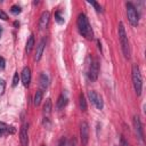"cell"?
<instances>
[{
    "instance_id": "cell-1",
    "label": "cell",
    "mask_w": 146,
    "mask_h": 146,
    "mask_svg": "<svg viewBox=\"0 0 146 146\" xmlns=\"http://www.w3.org/2000/svg\"><path fill=\"white\" fill-rule=\"evenodd\" d=\"M76 24H78V29H79V32L82 36H84L87 40H91L94 38V33H92V30H91V26L89 24V21L87 18V16L84 14H80L78 16V21H76Z\"/></svg>"
},
{
    "instance_id": "cell-2",
    "label": "cell",
    "mask_w": 146,
    "mask_h": 146,
    "mask_svg": "<svg viewBox=\"0 0 146 146\" xmlns=\"http://www.w3.org/2000/svg\"><path fill=\"white\" fill-rule=\"evenodd\" d=\"M119 39L121 43V48L123 51V55L125 58H130V46H129V40L125 33V29L123 26V23L120 22L119 24Z\"/></svg>"
},
{
    "instance_id": "cell-3",
    "label": "cell",
    "mask_w": 146,
    "mask_h": 146,
    "mask_svg": "<svg viewBox=\"0 0 146 146\" xmlns=\"http://www.w3.org/2000/svg\"><path fill=\"white\" fill-rule=\"evenodd\" d=\"M132 83L136 94L139 96L141 94V88H143V80H141V74L139 71V67L135 64L132 66Z\"/></svg>"
},
{
    "instance_id": "cell-4",
    "label": "cell",
    "mask_w": 146,
    "mask_h": 146,
    "mask_svg": "<svg viewBox=\"0 0 146 146\" xmlns=\"http://www.w3.org/2000/svg\"><path fill=\"white\" fill-rule=\"evenodd\" d=\"M125 6H127V15H128V19H129L130 24L133 26H137L138 22H139V15H138L136 7L131 2H127Z\"/></svg>"
},
{
    "instance_id": "cell-5",
    "label": "cell",
    "mask_w": 146,
    "mask_h": 146,
    "mask_svg": "<svg viewBox=\"0 0 146 146\" xmlns=\"http://www.w3.org/2000/svg\"><path fill=\"white\" fill-rule=\"evenodd\" d=\"M98 73H99V65H98V62L95 59L89 65V70H88V78H89V80L90 81H96L97 78H98Z\"/></svg>"
},
{
    "instance_id": "cell-6",
    "label": "cell",
    "mask_w": 146,
    "mask_h": 146,
    "mask_svg": "<svg viewBox=\"0 0 146 146\" xmlns=\"http://www.w3.org/2000/svg\"><path fill=\"white\" fill-rule=\"evenodd\" d=\"M80 138H81L82 145L86 146L88 144V140H89V125L84 121L80 125Z\"/></svg>"
},
{
    "instance_id": "cell-7",
    "label": "cell",
    "mask_w": 146,
    "mask_h": 146,
    "mask_svg": "<svg viewBox=\"0 0 146 146\" xmlns=\"http://www.w3.org/2000/svg\"><path fill=\"white\" fill-rule=\"evenodd\" d=\"M88 95H89V98H90V100L92 102V104H94L98 110H102V108H103V99H102V97H100L96 91H94V90H90Z\"/></svg>"
},
{
    "instance_id": "cell-8",
    "label": "cell",
    "mask_w": 146,
    "mask_h": 146,
    "mask_svg": "<svg viewBox=\"0 0 146 146\" xmlns=\"http://www.w3.org/2000/svg\"><path fill=\"white\" fill-rule=\"evenodd\" d=\"M19 139H21V144L23 146H27L29 145V137H27V124L23 123L21 131H19Z\"/></svg>"
},
{
    "instance_id": "cell-9",
    "label": "cell",
    "mask_w": 146,
    "mask_h": 146,
    "mask_svg": "<svg viewBox=\"0 0 146 146\" xmlns=\"http://www.w3.org/2000/svg\"><path fill=\"white\" fill-rule=\"evenodd\" d=\"M16 132V129L11 125H8L3 122H0V137L6 136V135H13Z\"/></svg>"
},
{
    "instance_id": "cell-10",
    "label": "cell",
    "mask_w": 146,
    "mask_h": 146,
    "mask_svg": "<svg viewBox=\"0 0 146 146\" xmlns=\"http://www.w3.org/2000/svg\"><path fill=\"white\" fill-rule=\"evenodd\" d=\"M133 127H135V130L138 135V137L140 139L144 138V132H143V125H141V122H140V119L139 116H133Z\"/></svg>"
},
{
    "instance_id": "cell-11",
    "label": "cell",
    "mask_w": 146,
    "mask_h": 146,
    "mask_svg": "<svg viewBox=\"0 0 146 146\" xmlns=\"http://www.w3.org/2000/svg\"><path fill=\"white\" fill-rule=\"evenodd\" d=\"M49 18H50V14L49 11H43L40 16V22H39V27L41 30H44L48 24H49Z\"/></svg>"
},
{
    "instance_id": "cell-12",
    "label": "cell",
    "mask_w": 146,
    "mask_h": 146,
    "mask_svg": "<svg viewBox=\"0 0 146 146\" xmlns=\"http://www.w3.org/2000/svg\"><path fill=\"white\" fill-rule=\"evenodd\" d=\"M22 82L24 87H29L31 82V71L29 67H24L22 71Z\"/></svg>"
},
{
    "instance_id": "cell-13",
    "label": "cell",
    "mask_w": 146,
    "mask_h": 146,
    "mask_svg": "<svg viewBox=\"0 0 146 146\" xmlns=\"http://www.w3.org/2000/svg\"><path fill=\"white\" fill-rule=\"evenodd\" d=\"M44 46H46V41H44V39H42V40L39 42L38 47H36L35 57H34V59H35L36 62L41 59V56H42V54H43V50H44Z\"/></svg>"
},
{
    "instance_id": "cell-14",
    "label": "cell",
    "mask_w": 146,
    "mask_h": 146,
    "mask_svg": "<svg viewBox=\"0 0 146 146\" xmlns=\"http://www.w3.org/2000/svg\"><path fill=\"white\" fill-rule=\"evenodd\" d=\"M49 86V78L46 73H42L40 75V87L41 89H47Z\"/></svg>"
},
{
    "instance_id": "cell-15",
    "label": "cell",
    "mask_w": 146,
    "mask_h": 146,
    "mask_svg": "<svg viewBox=\"0 0 146 146\" xmlns=\"http://www.w3.org/2000/svg\"><path fill=\"white\" fill-rule=\"evenodd\" d=\"M67 104V97L66 95H64V92L58 97V100H57V108H63L64 106H66Z\"/></svg>"
},
{
    "instance_id": "cell-16",
    "label": "cell",
    "mask_w": 146,
    "mask_h": 146,
    "mask_svg": "<svg viewBox=\"0 0 146 146\" xmlns=\"http://www.w3.org/2000/svg\"><path fill=\"white\" fill-rule=\"evenodd\" d=\"M33 46H34V36H33V34H31V35H30V38H29V39H27V41H26L25 51H26L27 54H30V52L32 51V49H33Z\"/></svg>"
},
{
    "instance_id": "cell-17",
    "label": "cell",
    "mask_w": 146,
    "mask_h": 146,
    "mask_svg": "<svg viewBox=\"0 0 146 146\" xmlns=\"http://www.w3.org/2000/svg\"><path fill=\"white\" fill-rule=\"evenodd\" d=\"M51 108H52V103H51V99H47L44 105H43V114L44 115H49L51 113Z\"/></svg>"
},
{
    "instance_id": "cell-18",
    "label": "cell",
    "mask_w": 146,
    "mask_h": 146,
    "mask_svg": "<svg viewBox=\"0 0 146 146\" xmlns=\"http://www.w3.org/2000/svg\"><path fill=\"white\" fill-rule=\"evenodd\" d=\"M41 100H42V91H41V90H38V91L35 92V95H34L33 103H34L35 106H39L40 103H41Z\"/></svg>"
},
{
    "instance_id": "cell-19",
    "label": "cell",
    "mask_w": 146,
    "mask_h": 146,
    "mask_svg": "<svg viewBox=\"0 0 146 146\" xmlns=\"http://www.w3.org/2000/svg\"><path fill=\"white\" fill-rule=\"evenodd\" d=\"M80 108L83 112L87 110V102H86V97L83 94H80Z\"/></svg>"
},
{
    "instance_id": "cell-20",
    "label": "cell",
    "mask_w": 146,
    "mask_h": 146,
    "mask_svg": "<svg viewBox=\"0 0 146 146\" xmlns=\"http://www.w3.org/2000/svg\"><path fill=\"white\" fill-rule=\"evenodd\" d=\"M89 3H90L91 6H94V8L96 9V11H97V13H103V9H102V7H100V5H99V3L95 2V1H89Z\"/></svg>"
},
{
    "instance_id": "cell-21",
    "label": "cell",
    "mask_w": 146,
    "mask_h": 146,
    "mask_svg": "<svg viewBox=\"0 0 146 146\" xmlns=\"http://www.w3.org/2000/svg\"><path fill=\"white\" fill-rule=\"evenodd\" d=\"M55 19H56V22L59 23V24H63V23H64V18L62 17V15H60L59 11H56V13H55Z\"/></svg>"
},
{
    "instance_id": "cell-22",
    "label": "cell",
    "mask_w": 146,
    "mask_h": 146,
    "mask_svg": "<svg viewBox=\"0 0 146 146\" xmlns=\"http://www.w3.org/2000/svg\"><path fill=\"white\" fill-rule=\"evenodd\" d=\"M10 11H11L13 14L17 15V14H19V13L22 11V9H21V7H19V6H16V5H14V6H11V8H10Z\"/></svg>"
},
{
    "instance_id": "cell-23",
    "label": "cell",
    "mask_w": 146,
    "mask_h": 146,
    "mask_svg": "<svg viewBox=\"0 0 146 146\" xmlns=\"http://www.w3.org/2000/svg\"><path fill=\"white\" fill-rule=\"evenodd\" d=\"M18 81H19L18 73H15V74H14V78H13V83H11V86H13V87H16V86L18 84Z\"/></svg>"
},
{
    "instance_id": "cell-24",
    "label": "cell",
    "mask_w": 146,
    "mask_h": 146,
    "mask_svg": "<svg viewBox=\"0 0 146 146\" xmlns=\"http://www.w3.org/2000/svg\"><path fill=\"white\" fill-rule=\"evenodd\" d=\"M59 146H74V143H72V141H67V140L63 139L62 143L59 144Z\"/></svg>"
},
{
    "instance_id": "cell-25",
    "label": "cell",
    "mask_w": 146,
    "mask_h": 146,
    "mask_svg": "<svg viewBox=\"0 0 146 146\" xmlns=\"http://www.w3.org/2000/svg\"><path fill=\"white\" fill-rule=\"evenodd\" d=\"M5 87H6L5 81H3V80H0V95L3 94V91H5Z\"/></svg>"
},
{
    "instance_id": "cell-26",
    "label": "cell",
    "mask_w": 146,
    "mask_h": 146,
    "mask_svg": "<svg viewBox=\"0 0 146 146\" xmlns=\"http://www.w3.org/2000/svg\"><path fill=\"white\" fill-rule=\"evenodd\" d=\"M0 18H1V19H3V21H7V19H8L7 14H6L3 10H1V9H0Z\"/></svg>"
},
{
    "instance_id": "cell-27",
    "label": "cell",
    "mask_w": 146,
    "mask_h": 146,
    "mask_svg": "<svg viewBox=\"0 0 146 146\" xmlns=\"http://www.w3.org/2000/svg\"><path fill=\"white\" fill-rule=\"evenodd\" d=\"M5 66H6V62L2 57H0V68H5Z\"/></svg>"
},
{
    "instance_id": "cell-28",
    "label": "cell",
    "mask_w": 146,
    "mask_h": 146,
    "mask_svg": "<svg viewBox=\"0 0 146 146\" xmlns=\"http://www.w3.org/2000/svg\"><path fill=\"white\" fill-rule=\"evenodd\" d=\"M121 145H122V146H130V144H129V143H127V141L124 140V138H123V137L121 138Z\"/></svg>"
},
{
    "instance_id": "cell-29",
    "label": "cell",
    "mask_w": 146,
    "mask_h": 146,
    "mask_svg": "<svg viewBox=\"0 0 146 146\" xmlns=\"http://www.w3.org/2000/svg\"><path fill=\"white\" fill-rule=\"evenodd\" d=\"M14 25H15V26H18V25H19V23H18V22H15V23H14Z\"/></svg>"
},
{
    "instance_id": "cell-30",
    "label": "cell",
    "mask_w": 146,
    "mask_h": 146,
    "mask_svg": "<svg viewBox=\"0 0 146 146\" xmlns=\"http://www.w3.org/2000/svg\"><path fill=\"white\" fill-rule=\"evenodd\" d=\"M1 34H2V27L0 26V36H1Z\"/></svg>"
},
{
    "instance_id": "cell-31",
    "label": "cell",
    "mask_w": 146,
    "mask_h": 146,
    "mask_svg": "<svg viewBox=\"0 0 146 146\" xmlns=\"http://www.w3.org/2000/svg\"><path fill=\"white\" fill-rule=\"evenodd\" d=\"M41 146H46V145H41Z\"/></svg>"
}]
</instances>
